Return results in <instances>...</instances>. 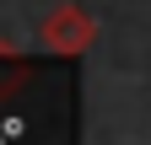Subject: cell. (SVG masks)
Returning <instances> with one entry per match:
<instances>
[{"mask_svg": "<svg viewBox=\"0 0 151 145\" xmlns=\"http://www.w3.org/2000/svg\"><path fill=\"white\" fill-rule=\"evenodd\" d=\"M43 48L60 54V59H81V54L97 43V16L81 11V6H60L54 16H43Z\"/></svg>", "mask_w": 151, "mask_h": 145, "instance_id": "obj_1", "label": "cell"}]
</instances>
